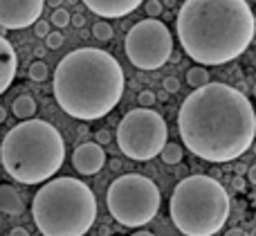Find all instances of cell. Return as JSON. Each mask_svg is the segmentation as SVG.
Segmentation results:
<instances>
[{
  "label": "cell",
  "mask_w": 256,
  "mask_h": 236,
  "mask_svg": "<svg viewBox=\"0 0 256 236\" xmlns=\"http://www.w3.org/2000/svg\"><path fill=\"white\" fill-rule=\"evenodd\" d=\"M178 130L184 146L200 160L234 162L254 146L256 112L238 88L209 81L182 102Z\"/></svg>",
  "instance_id": "obj_1"
},
{
  "label": "cell",
  "mask_w": 256,
  "mask_h": 236,
  "mask_svg": "<svg viewBox=\"0 0 256 236\" xmlns=\"http://www.w3.org/2000/svg\"><path fill=\"white\" fill-rule=\"evenodd\" d=\"M182 50L200 66H225L252 45L256 16L248 0H184L176 16Z\"/></svg>",
  "instance_id": "obj_2"
},
{
  "label": "cell",
  "mask_w": 256,
  "mask_h": 236,
  "mask_svg": "<svg viewBox=\"0 0 256 236\" xmlns=\"http://www.w3.org/2000/svg\"><path fill=\"white\" fill-rule=\"evenodd\" d=\"M124 86V70L112 54L99 48H79L58 61L52 88L66 115L94 122L115 110Z\"/></svg>",
  "instance_id": "obj_3"
},
{
  "label": "cell",
  "mask_w": 256,
  "mask_h": 236,
  "mask_svg": "<svg viewBox=\"0 0 256 236\" xmlns=\"http://www.w3.org/2000/svg\"><path fill=\"white\" fill-rule=\"evenodd\" d=\"M2 169L20 184H40L54 178L66 160V142L54 124L22 120L7 130L0 146Z\"/></svg>",
  "instance_id": "obj_4"
},
{
  "label": "cell",
  "mask_w": 256,
  "mask_h": 236,
  "mask_svg": "<svg viewBox=\"0 0 256 236\" xmlns=\"http://www.w3.org/2000/svg\"><path fill=\"white\" fill-rule=\"evenodd\" d=\"M32 218L43 236H86L97 220V196L76 178H52L32 198Z\"/></svg>",
  "instance_id": "obj_5"
},
{
  "label": "cell",
  "mask_w": 256,
  "mask_h": 236,
  "mask_svg": "<svg viewBox=\"0 0 256 236\" xmlns=\"http://www.w3.org/2000/svg\"><path fill=\"white\" fill-rule=\"evenodd\" d=\"M230 194L214 176H186L176 184L168 214L184 236H214L230 218Z\"/></svg>",
  "instance_id": "obj_6"
},
{
  "label": "cell",
  "mask_w": 256,
  "mask_h": 236,
  "mask_svg": "<svg viewBox=\"0 0 256 236\" xmlns=\"http://www.w3.org/2000/svg\"><path fill=\"white\" fill-rule=\"evenodd\" d=\"M160 187L142 174L120 176L106 192L108 212L124 228H144L150 223L160 212Z\"/></svg>",
  "instance_id": "obj_7"
},
{
  "label": "cell",
  "mask_w": 256,
  "mask_h": 236,
  "mask_svg": "<svg viewBox=\"0 0 256 236\" xmlns=\"http://www.w3.org/2000/svg\"><path fill=\"white\" fill-rule=\"evenodd\" d=\"M168 144L166 120L153 108H132L117 124V146L135 162H148L162 156Z\"/></svg>",
  "instance_id": "obj_8"
},
{
  "label": "cell",
  "mask_w": 256,
  "mask_h": 236,
  "mask_svg": "<svg viewBox=\"0 0 256 236\" xmlns=\"http://www.w3.org/2000/svg\"><path fill=\"white\" fill-rule=\"evenodd\" d=\"M124 52L128 61L140 70H160L173 54V36L162 20L148 16L128 30Z\"/></svg>",
  "instance_id": "obj_9"
},
{
  "label": "cell",
  "mask_w": 256,
  "mask_h": 236,
  "mask_svg": "<svg viewBox=\"0 0 256 236\" xmlns=\"http://www.w3.org/2000/svg\"><path fill=\"white\" fill-rule=\"evenodd\" d=\"M48 0H0V25L2 30H25L40 20Z\"/></svg>",
  "instance_id": "obj_10"
},
{
  "label": "cell",
  "mask_w": 256,
  "mask_h": 236,
  "mask_svg": "<svg viewBox=\"0 0 256 236\" xmlns=\"http://www.w3.org/2000/svg\"><path fill=\"white\" fill-rule=\"evenodd\" d=\"M106 164V151L99 142H81L72 153V166L81 176H97Z\"/></svg>",
  "instance_id": "obj_11"
},
{
  "label": "cell",
  "mask_w": 256,
  "mask_h": 236,
  "mask_svg": "<svg viewBox=\"0 0 256 236\" xmlns=\"http://www.w3.org/2000/svg\"><path fill=\"white\" fill-rule=\"evenodd\" d=\"M81 2L102 18H124L135 12L144 0H81Z\"/></svg>",
  "instance_id": "obj_12"
},
{
  "label": "cell",
  "mask_w": 256,
  "mask_h": 236,
  "mask_svg": "<svg viewBox=\"0 0 256 236\" xmlns=\"http://www.w3.org/2000/svg\"><path fill=\"white\" fill-rule=\"evenodd\" d=\"M0 61H2V74H0V92H7L9 86L14 84L18 72V54L14 50L12 40L0 38Z\"/></svg>",
  "instance_id": "obj_13"
},
{
  "label": "cell",
  "mask_w": 256,
  "mask_h": 236,
  "mask_svg": "<svg viewBox=\"0 0 256 236\" xmlns=\"http://www.w3.org/2000/svg\"><path fill=\"white\" fill-rule=\"evenodd\" d=\"M0 210L7 216H18L25 212L22 198L18 196V192L12 184H0Z\"/></svg>",
  "instance_id": "obj_14"
},
{
  "label": "cell",
  "mask_w": 256,
  "mask_h": 236,
  "mask_svg": "<svg viewBox=\"0 0 256 236\" xmlns=\"http://www.w3.org/2000/svg\"><path fill=\"white\" fill-rule=\"evenodd\" d=\"M36 99L32 94H20V97L14 99L12 104V112L18 117V120H32L36 115Z\"/></svg>",
  "instance_id": "obj_15"
},
{
  "label": "cell",
  "mask_w": 256,
  "mask_h": 236,
  "mask_svg": "<svg viewBox=\"0 0 256 236\" xmlns=\"http://www.w3.org/2000/svg\"><path fill=\"white\" fill-rule=\"evenodd\" d=\"M186 84L191 86V88H202V86L209 84V72L204 66H194L189 72H186Z\"/></svg>",
  "instance_id": "obj_16"
},
{
  "label": "cell",
  "mask_w": 256,
  "mask_h": 236,
  "mask_svg": "<svg viewBox=\"0 0 256 236\" xmlns=\"http://www.w3.org/2000/svg\"><path fill=\"white\" fill-rule=\"evenodd\" d=\"M162 162L164 164H180L182 162V146L176 142H168L162 151Z\"/></svg>",
  "instance_id": "obj_17"
},
{
  "label": "cell",
  "mask_w": 256,
  "mask_h": 236,
  "mask_svg": "<svg viewBox=\"0 0 256 236\" xmlns=\"http://www.w3.org/2000/svg\"><path fill=\"white\" fill-rule=\"evenodd\" d=\"M27 74H30V79L32 81H45L50 76V68H48V63L45 61H34L30 66V70H27Z\"/></svg>",
  "instance_id": "obj_18"
},
{
  "label": "cell",
  "mask_w": 256,
  "mask_h": 236,
  "mask_svg": "<svg viewBox=\"0 0 256 236\" xmlns=\"http://www.w3.org/2000/svg\"><path fill=\"white\" fill-rule=\"evenodd\" d=\"M50 22H52L54 27H68L72 22V16L66 7H56V9H52V18H50Z\"/></svg>",
  "instance_id": "obj_19"
},
{
  "label": "cell",
  "mask_w": 256,
  "mask_h": 236,
  "mask_svg": "<svg viewBox=\"0 0 256 236\" xmlns=\"http://www.w3.org/2000/svg\"><path fill=\"white\" fill-rule=\"evenodd\" d=\"M92 36L97 40H110L112 38V27L108 20H97L92 25Z\"/></svg>",
  "instance_id": "obj_20"
},
{
  "label": "cell",
  "mask_w": 256,
  "mask_h": 236,
  "mask_svg": "<svg viewBox=\"0 0 256 236\" xmlns=\"http://www.w3.org/2000/svg\"><path fill=\"white\" fill-rule=\"evenodd\" d=\"M63 40L66 38H63L61 32H50V34L45 36V48L48 50H58L63 45Z\"/></svg>",
  "instance_id": "obj_21"
},
{
  "label": "cell",
  "mask_w": 256,
  "mask_h": 236,
  "mask_svg": "<svg viewBox=\"0 0 256 236\" xmlns=\"http://www.w3.org/2000/svg\"><path fill=\"white\" fill-rule=\"evenodd\" d=\"M137 102H140V106L153 108V104L158 102V97H155V92H150V90H142V92L137 94Z\"/></svg>",
  "instance_id": "obj_22"
},
{
  "label": "cell",
  "mask_w": 256,
  "mask_h": 236,
  "mask_svg": "<svg viewBox=\"0 0 256 236\" xmlns=\"http://www.w3.org/2000/svg\"><path fill=\"white\" fill-rule=\"evenodd\" d=\"M144 9H146V14H148L150 18H158L160 14H162V2H160V0H148V2L144 4Z\"/></svg>",
  "instance_id": "obj_23"
},
{
  "label": "cell",
  "mask_w": 256,
  "mask_h": 236,
  "mask_svg": "<svg viewBox=\"0 0 256 236\" xmlns=\"http://www.w3.org/2000/svg\"><path fill=\"white\" fill-rule=\"evenodd\" d=\"M50 32H52V22H48V20H38L34 25V34L38 36V38H45Z\"/></svg>",
  "instance_id": "obj_24"
},
{
  "label": "cell",
  "mask_w": 256,
  "mask_h": 236,
  "mask_svg": "<svg viewBox=\"0 0 256 236\" xmlns=\"http://www.w3.org/2000/svg\"><path fill=\"white\" fill-rule=\"evenodd\" d=\"M162 86H164V90H166L168 94H173V92H178V90H180V81H178L176 76H166V79L162 81Z\"/></svg>",
  "instance_id": "obj_25"
},
{
  "label": "cell",
  "mask_w": 256,
  "mask_h": 236,
  "mask_svg": "<svg viewBox=\"0 0 256 236\" xmlns=\"http://www.w3.org/2000/svg\"><path fill=\"white\" fill-rule=\"evenodd\" d=\"M232 187H234V192H245L248 180H245L243 176H234V178H232Z\"/></svg>",
  "instance_id": "obj_26"
},
{
  "label": "cell",
  "mask_w": 256,
  "mask_h": 236,
  "mask_svg": "<svg viewBox=\"0 0 256 236\" xmlns=\"http://www.w3.org/2000/svg\"><path fill=\"white\" fill-rule=\"evenodd\" d=\"M97 142L106 146V144L110 142V130H108V128H102V130H97Z\"/></svg>",
  "instance_id": "obj_27"
},
{
  "label": "cell",
  "mask_w": 256,
  "mask_h": 236,
  "mask_svg": "<svg viewBox=\"0 0 256 236\" xmlns=\"http://www.w3.org/2000/svg\"><path fill=\"white\" fill-rule=\"evenodd\" d=\"M72 25H74V27H84L86 25V16H84V14H74V16H72Z\"/></svg>",
  "instance_id": "obj_28"
},
{
  "label": "cell",
  "mask_w": 256,
  "mask_h": 236,
  "mask_svg": "<svg viewBox=\"0 0 256 236\" xmlns=\"http://www.w3.org/2000/svg\"><path fill=\"white\" fill-rule=\"evenodd\" d=\"M234 171H236V176H248L250 166H248V164H243V162H238V164L234 166Z\"/></svg>",
  "instance_id": "obj_29"
},
{
  "label": "cell",
  "mask_w": 256,
  "mask_h": 236,
  "mask_svg": "<svg viewBox=\"0 0 256 236\" xmlns=\"http://www.w3.org/2000/svg\"><path fill=\"white\" fill-rule=\"evenodd\" d=\"M9 236H30V232H27L25 228H14L12 232H9Z\"/></svg>",
  "instance_id": "obj_30"
},
{
  "label": "cell",
  "mask_w": 256,
  "mask_h": 236,
  "mask_svg": "<svg viewBox=\"0 0 256 236\" xmlns=\"http://www.w3.org/2000/svg\"><path fill=\"white\" fill-rule=\"evenodd\" d=\"M225 236H250V234L245 232V230H240V228H234V230H230Z\"/></svg>",
  "instance_id": "obj_31"
},
{
  "label": "cell",
  "mask_w": 256,
  "mask_h": 236,
  "mask_svg": "<svg viewBox=\"0 0 256 236\" xmlns=\"http://www.w3.org/2000/svg\"><path fill=\"white\" fill-rule=\"evenodd\" d=\"M248 180H250L252 184H256V164L250 166V171H248Z\"/></svg>",
  "instance_id": "obj_32"
},
{
  "label": "cell",
  "mask_w": 256,
  "mask_h": 236,
  "mask_svg": "<svg viewBox=\"0 0 256 236\" xmlns=\"http://www.w3.org/2000/svg\"><path fill=\"white\" fill-rule=\"evenodd\" d=\"M48 4L52 9H56V7H61V4H63V0H48Z\"/></svg>",
  "instance_id": "obj_33"
},
{
  "label": "cell",
  "mask_w": 256,
  "mask_h": 236,
  "mask_svg": "<svg viewBox=\"0 0 256 236\" xmlns=\"http://www.w3.org/2000/svg\"><path fill=\"white\" fill-rule=\"evenodd\" d=\"M130 236H155V234H150V232H146V230H137V232H132Z\"/></svg>",
  "instance_id": "obj_34"
},
{
  "label": "cell",
  "mask_w": 256,
  "mask_h": 236,
  "mask_svg": "<svg viewBox=\"0 0 256 236\" xmlns=\"http://www.w3.org/2000/svg\"><path fill=\"white\" fill-rule=\"evenodd\" d=\"M45 50H48V48H38V50H36V56H43V54H45Z\"/></svg>",
  "instance_id": "obj_35"
},
{
  "label": "cell",
  "mask_w": 256,
  "mask_h": 236,
  "mask_svg": "<svg viewBox=\"0 0 256 236\" xmlns=\"http://www.w3.org/2000/svg\"><path fill=\"white\" fill-rule=\"evenodd\" d=\"M4 117H7V110H4V108H2V106H0V122H2V120H4Z\"/></svg>",
  "instance_id": "obj_36"
},
{
  "label": "cell",
  "mask_w": 256,
  "mask_h": 236,
  "mask_svg": "<svg viewBox=\"0 0 256 236\" xmlns=\"http://www.w3.org/2000/svg\"><path fill=\"white\" fill-rule=\"evenodd\" d=\"M252 202H254V205H256V192L252 194Z\"/></svg>",
  "instance_id": "obj_37"
},
{
  "label": "cell",
  "mask_w": 256,
  "mask_h": 236,
  "mask_svg": "<svg viewBox=\"0 0 256 236\" xmlns=\"http://www.w3.org/2000/svg\"><path fill=\"white\" fill-rule=\"evenodd\" d=\"M252 92H254V97H256V84H254V88H252Z\"/></svg>",
  "instance_id": "obj_38"
},
{
  "label": "cell",
  "mask_w": 256,
  "mask_h": 236,
  "mask_svg": "<svg viewBox=\"0 0 256 236\" xmlns=\"http://www.w3.org/2000/svg\"><path fill=\"white\" fill-rule=\"evenodd\" d=\"M252 151H254V156H256V142H254V146H252Z\"/></svg>",
  "instance_id": "obj_39"
},
{
  "label": "cell",
  "mask_w": 256,
  "mask_h": 236,
  "mask_svg": "<svg viewBox=\"0 0 256 236\" xmlns=\"http://www.w3.org/2000/svg\"><path fill=\"white\" fill-rule=\"evenodd\" d=\"M250 236H256V228H254V230H252V234H250Z\"/></svg>",
  "instance_id": "obj_40"
},
{
  "label": "cell",
  "mask_w": 256,
  "mask_h": 236,
  "mask_svg": "<svg viewBox=\"0 0 256 236\" xmlns=\"http://www.w3.org/2000/svg\"><path fill=\"white\" fill-rule=\"evenodd\" d=\"M68 2H74V0H68Z\"/></svg>",
  "instance_id": "obj_41"
},
{
  "label": "cell",
  "mask_w": 256,
  "mask_h": 236,
  "mask_svg": "<svg viewBox=\"0 0 256 236\" xmlns=\"http://www.w3.org/2000/svg\"><path fill=\"white\" fill-rule=\"evenodd\" d=\"M254 220H256V216H254Z\"/></svg>",
  "instance_id": "obj_42"
},
{
  "label": "cell",
  "mask_w": 256,
  "mask_h": 236,
  "mask_svg": "<svg viewBox=\"0 0 256 236\" xmlns=\"http://www.w3.org/2000/svg\"><path fill=\"white\" fill-rule=\"evenodd\" d=\"M182 2H184V0H182Z\"/></svg>",
  "instance_id": "obj_43"
},
{
  "label": "cell",
  "mask_w": 256,
  "mask_h": 236,
  "mask_svg": "<svg viewBox=\"0 0 256 236\" xmlns=\"http://www.w3.org/2000/svg\"><path fill=\"white\" fill-rule=\"evenodd\" d=\"M254 76H256V74H254Z\"/></svg>",
  "instance_id": "obj_44"
}]
</instances>
